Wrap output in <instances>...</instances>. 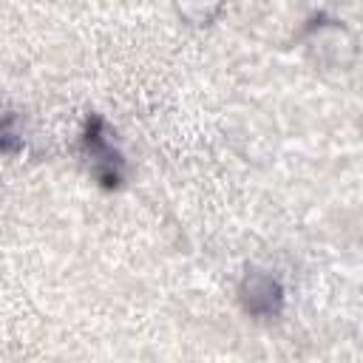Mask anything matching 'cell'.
Instances as JSON below:
<instances>
[{
  "label": "cell",
  "instance_id": "1",
  "mask_svg": "<svg viewBox=\"0 0 363 363\" xmlns=\"http://www.w3.org/2000/svg\"><path fill=\"white\" fill-rule=\"evenodd\" d=\"M82 150L88 156V167L94 173V179L113 190L122 184L125 179V162H122V153L116 150L113 139H111V130L108 125L99 119V116H91L88 125H85V133H82Z\"/></svg>",
  "mask_w": 363,
  "mask_h": 363
},
{
  "label": "cell",
  "instance_id": "2",
  "mask_svg": "<svg viewBox=\"0 0 363 363\" xmlns=\"http://www.w3.org/2000/svg\"><path fill=\"white\" fill-rule=\"evenodd\" d=\"M238 298H241V306L250 312V315H258V318H272L281 312L284 306V289L281 284L267 275V272H247L241 286H238Z\"/></svg>",
  "mask_w": 363,
  "mask_h": 363
},
{
  "label": "cell",
  "instance_id": "3",
  "mask_svg": "<svg viewBox=\"0 0 363 363\" xmlns=\"http://www.w3.org/2000/svg\"><path fill=\"white\" fill-rule=\"evenodd\" d=\"M221 9V0H176V11L193 26H207Z\"/></svg>",
  "mask_w": 363,
  "mask_h": 363
},
{
  "label": "cell",
  "instance_id": "4",
  "mask_svg": "<svg viewBox=\"0 0 363 363\" xmlns=\"http://www.w3.org/2000/svg\"><path fill=\"white\" fill-rule=\"evenodd\" d=\"M14 125H17L14 116H6V119L0 122V153H14V150H20L23 139H20V133L14 130Z\"/></svg>",
  "mask_w": 363,
  "mask_h": 363
}]
</instances>
